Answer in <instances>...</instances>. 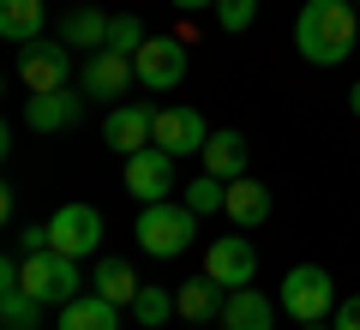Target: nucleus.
Returning <instances> with one entry per match:
<instances>
[{"label": "nucleus", "mask_w": 360, "mask_h": 330, "mask_svg": "<svg viewBox=\"0 0 360 330\" xmlns=\"http://www.w3.org/2000/svg\"><path fill=\"white\" fill-rule=\"evenodd\" d=\"M360 42V18L348 0H307L295 18V49L312 66H342Z\"/></svg>", "instance_id": "obj_1"}, {"label": "nucleus", "mask_w": 360, "mask_h": 330, "mask_svg": "<svg viewBox=\"0 0 360 330\" xmlns=\"http://www.w3.org/2000/svg\"><path fill=\"white\" fill-rule=\"evenodd\" d=\"M132 234H139V246L150 258H180L186 246L198 241V210L186 198H156V204H144L139 210V222H132Z\"/></svg>", "instance_id": "obj_2"}, {"label": "nucleus", "mask_w": 360, "mask_h": 330, "mask_svg": "<svg viewBox=\"0 0 360 330\" xmlns=\"http://www.w3.org/2000/svg\"><path fill=\"white\" fill-rule=\"evenodd\" d=\"M276 306H283L295 324H319V318L336 312V282L324 265H295L283 277V294H276Z\"/></svg>", "instance_id": "obj_3"}, {"label": "nucleus", "mask_w": 360, "mask_h": 330, "mask_svg": "<svg viewBox=\"0 0 360 330\" xmlns=\"http://www.w3.org/2000/svg\"><path fill=\"white\" fill-rule=\"evenodd\" d=\"M25 288L37 294L42 306H66L84 294V277H78V258L54 253V246H42V253H25Z\"/></svg>", "instance_id": "obj_4"}, {"label": "nucleus", "mask_w": 360, "mask_h": 330, "mask_svg": "<svg viewBox=\"0 0 360 330\" xmlns=\"http://www.w3.org/2000/svg\"><path fill=\"white\" fill-rule=\"evenodd\" d=\"M49 246L66 253V258H78V265L90 253H103V210L96 204H60L49 216Z\"/></svg>", "instance_id": "obj_5"}, {"label": "nucleus", "mask_w": 360, "mask_h": 330, "mask_svg": "<svg viewBox=\"0 0 360 330\" xmlns=\"http://www.w3.org/2000/svg\"><path fill=\"white\" fill-rule=\"evenodd\" d=\"M18 78H25V90L37 96V90H66L72 84V49L66 42H25L18 49Z\"/></svg>", "instance_id": "obj_6"}, {"label": "nucleus", "mask_w": 360, "mask_h": 330, "mask_svg": "<svg viewBox=\"0 0 360 330\" xmlns=\"http://www.w3.org/2000/svg\"><path fill=\"white\" fill-rule=\"evenodd\" d=\"M127 192L139 204H156L174 192V156L162 151V144H144V151L127 156Z\"/></svg>", "instance_id": "obj_7"}, {"label": "nucleus", "mask_w": 360, "mask_h": 330, "mask_svg": "<svg viewBox=\"0 0 360 330\" xmlns=\"http://www.w3.org/2000/svg\"><path fill=\"white\" fill-rule=\"evenodd\" d=\"M132 66H139L144 90H174L180 78H186V42L180 37H150L139 54H132Z\"/></svg>", "instance_id": "obj_8"}, {"label": "nucleus", "mask_w": 360, "mask_h": 330, "mask_svg": "<svg viewBox=\"0 0 360 330\" xmlns=\"http://www.w3.org/2000/svg\"><path fill=\"white\" fill-rule=\"evenodd\" d=\"M84 90H72V84H66V90H37V96H30L25 102V127L30 132H72L78 127V120H84Z\"/></svg>", "instance_id": "obj_9"}, {"label": "nucleus", "mask_w": 360, "mask_h": 330, "mask_svg": "<svg viewBox=\"0 0 360 330\" xmlns=\"http://www.w3.org/2000/svg\"><path fill=\"white\" fill-rule=\"evenodd\" d=\"M139 84V66H132V54H115V49H96L84 61V96L90 102H115V96H127V90Z\"/></svg>", "instance_id": "obj_10"}, {"label": "nucleus", "mask_w": 360, "mask_h": 330, "mask_svg": "<svg viewBox=\"0 0 360 330\" xmlns=\"http://www.w3.org/2000/svg\"><path fill=\"white\" fill-rule=\"evenodd\" d=\"M103 144H108V151H120V156L156 144V108H150V102H120V108H108Z\"/></svg>", "instance_id": "obj_11"}, {"label": "nucleus", "mask_w": 360, "mask_h": 330, "mask_svg": "<svg viewBox=\"0 0 360 330\" xmlns=\"http://www.w3.org/2000/svg\"><path fill=\"white\" fill-rule=\"evenodd\" d=\"M205 139H210V127L198 108H156V144L168 156H198Z\"/></svg>", "instance_id": "obj_12"}, {"label": "nucleus", "mask_w": 360, "mask_h": 330, "mask_svg": "<svg viewBox=\"0 0 360 330\" xmlns=\"http://www.w3.org/2000/svg\"><path fill=\"white\" fill-rule=\"evenodd\" d=\"M205 277H217L222 288H246V282L258 277L252 241H210L205 246Z\"/></svg>", "instance_id": "obj_13"}, {"label": "nucleus", "mask_w": 360, "mask_h": 330, "mask_svg": "<svg viewBox=\"0 0 360 330\" xmlns=\"http://www.w3.org/2000/svg\"><path fill=\"white\" fill-rule=\"evenodd\" d=\"M174 306H180V318H186V324H217L222 306H229V288H222L217 277H193V282H180Z\"/></svg>", "instance_id": "obj_14"}, {"label": "nucleus", "mask_w": 360, "mask_h": 330, "mask_svg": "<svg viewBox=\"0 0 360 330\" xmlns=\"http://www.w3.org/2000/svg\"><path fill=\"white\" fill-rule=\"evenodd\" d=\"M217 324L222 330H276V306L258 288H229V306H222Z\"/></svg>", "instance_id": "obj_15"}, {"label": "nucleus", "mask_w": 360, "mask_h": 330, "mask_svg": "<svg viewBox=\"0 0 360 330\" xmlns=\"http://www.w3.org/2000/svg\"><path fill=\"white\" fill-rule=\"evenodd\" d=\"M120 312H127V306L103 300V294L90 288V294H78V300L60 306V330H120Z\"/></svg>", "instance_id": "obj_16"}, {"label": "nucleus", "mask_w": 360, "mask_h": 330, "mask_svg": "<svg viewBox=\"0 0 360 330\" xmlns=\"http://www.w3.org/2000/svg\"><path fill=\"white\" fill-rule=\"evenodd\" d=\"M198 156H205V174H217V180H240L246 174V139H240V132H229V127L210 132Z\"/></svg>", "instance_id": "obj_17"}, {"label": "nucleus", "mask_w": 360, "mask_h": 330, "mask_svg": "<svg viewBox=\"0 0 360 330\" xmlns=\"http://www.w3.org/2000/svg\"><path fill=\"white\" fill-rule=\"evenodd\" d=\"M42 25H49V6L42 0H0V37L6 42H37L42 37Z\"/></svg>", "instance_id": "obj_18"}, {"label": "nucleus", "mask_w": 360, "mask_h": 330, "mask_svg": "<svg viewBox=\"0 0 360 330\" xmlns=\"http://www.w3.org/2000/svg\"><path fill=\"white\" fill-rule=\"evenodd\" d=\"M90 288L103 294V300H115V306H127V312H132V300L144 294V282L132 277L127 258H96V277H90Z\"/></svg>", "instance_id": "obj_19"}, {"label": "nucleus", "mask_w": 360, "mask_h": 330, "mask_svg": "<svg viewBox=\"0 0 360 330\" xmlns=\"http://www.w3.org/2000/svg\"><path fill=\"white\" fill-rule=\"evenodd\" d=\"M222 210H229L234 229H258L270 216V186H258V180H246V174L229 180V204H222Z\"/></svg>", "instance_id": "obj_20"}, {"label": "nucleus", "mask_w": 360, "mask_h": 330, "mask_svg": "<svg viewBox=\"0 0 360 330\" xmlns=\"http://www.w3.org/2000/svg\"><path fill=\"white\" fill-rule=\"evenodd\" d=\"M60 42L66 49H108V13H96V6H72V13L60 18Z\"/></svg>", "instance_id": "obj_21"}, {"label": "nucleus", "mask_w": 360, "mask_h": 330, "mask_svg": "<svg viewBox=\"0 0 360 330\" xmlns=\"http://www.w3.org/2000/svg\"><path fill=\"white\" fill-rule=\"evenodd\" d=\"M42 312H49V306H42L37 294L25 288V282L0 288V324H6V330H37V324H42Z\"/></svg>", "instance_id": "obj_22"}, {"label": "nucleus", "mask_w": 360, "mask_h": 330, "mask_svg": "<svg viewBox=\"0 0 360 330\" xmlns=\"http://www.w3.org/2000/svg\"><path fill=\"white\" fill-rule=\"evenodd\" d=\"M174 312H180L174 294H168V288H150V282H144V294L132 300V324H144V330H162Z\"/></svg>", "instance_id": "obj_23"}, {"label": "nucleus", "mask_w": 360, "mask_h": 330, "mask_svg": "<svg viewBox=\"0 0 360 330\" xmlns=\"http://www.w3.org/2000/svg\"><path fill=\"white\" fill-rule=\"evenodd\" d=\"M180 192H186V204H193L198 216H210V210L229 204V180H217V174H198L193 186H180Z\"/></svg>", "instance_id": "obj_24"}, {"label": "nucleus", "mask_w": 360, "mask_h": 330, "mask_svg": "<svg viewBox=\"0 0 360 330\" xmlns=\"http://www.w3.org/2000/svg\"><path fill=\"white\" fill-rule=\"evenodd\" d=\"M144 42H150V37H144L139 13H115V18H108V49H115V54H139Z\"/></svg>", "instance_id": "obj_25"}, {"label": "nucleus", "mask_w": 360, "mask_h": 330, "mask_svg": "<svg viewBox=\"0 0 360 330\" xmlns=\"http://www.w3.org/2000/svg\"><path fill=\"white\" fill-rule=\"evenodd\" d=\"M210 13H217V25L234 37V30H252L258 25V0H217Z\"/></svg>", "instance_id": "obj_26"}, {"label": "nucleus", "mask_w": 360, "mask_h": 330, "mask_svg": "<svg viewBox=\"0 0 360 330\" xmlns=\"http://www.w3.org/2000/svg\"><path fill=\"white\" fill-rule=\"evenodd\" d=\"M330 324H336V330H360V294H348V300H336Z\"/></svg>", "instance_id": "obj_27"}, {"label": "nucleus", "mask_w": 360, "mask_h": 330, "mask_svg": "<svg viewBox=\"0 0 360 330\" xmlns=\"http://www.w3.org/2000/svg\"><path fill=\"white\" fill-rule=\"evenodd\" d=\"M49 246V222H30V229H18V253H42Z\"/></svg>", "instance_id": "obj_28"}, {"label": "nucleus", "mask_w": 360, "mask_h": 330, "mask_svg": "<svg viewBox=\"0 0 360 330\" xmlns=\"http://www.w3.org/2000/svg\"><path fill=\"white\" fill-rule=\"evenodd\" d=\"M168 6H180V13H205V6H217V0H168Z\"/></svg>", "instance_id": "obj_29"}, {"label": "nucleus", "mask_w": 360, "mask_h": 330, "mask_svg": "<svg viewBox=\"0 0 360 330\" xmlns=\"http://www.w3.org/2000/svg\"><path fill=\"white\" fill-rule=\"evenodd\" d=\"M348 108H354V115H360V78H354V90H348Z\"/></svg>", "instance_id": "obj_30"}, {"label": "nucleus", "mask_w": 360, "mask_h": 330, "mask_svg": "<svg viewBox=\"0 0 360 330\" xmlns=\"http://www.w3.org/2000/svg\"><path fill=\"white\" fill-rule=\"evenodd\" d=\"M300 330H336V324H324V318H319V324H300Z\"/></svg>", "instance_id": "obj_31"}]
</instances>
